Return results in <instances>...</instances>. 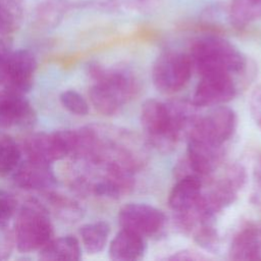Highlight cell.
Masks as SVG:
<instances>
[{"mask_svg":"<svg viewBox=\"0 0 261 261\" xmlns=\"http://www.w3.org/2000/svg\"><path fill=\"white\" fill-rule=\"evenodd\" d=\"M17 201L12 194L0 189V222L7 221L14 215L16 211Z\"/></svg>","mask_w":261,"mask_h":261,"instance_id":"cell-26","label":"cell"},{"mask_svg":"<svg viewBox=\"0 0 261 261\" xmlns=\"http://www.w3.org/2000/svg\"><path fill=\"white\" fill-rule=\"evenodd\" d=\"M37 119L31 103L22 94L4 89L0 91V127L32 126Z\"/></svg>","mask_w":261,"mask_h":261,"instance_id":"cell-13","label":"cell"},{"mask_svg":"<svg viewBox=\"0 0 261 261\" xmlns=\"http://www.w3.org/2000/svg\"><path fill=\"white\" fill-rule=\"evenodd\" d=\"M11 51L8 37L0 36V85L5 81L8 57Z\"/></svg>","mask_w":261,"mask_h":261,"instance_id":"cell-28","label":"cell"},{"mask_svg":"<svg viewBox=\"0 0 261 261\" xmlns=\"http://www.w3.org/2000/svg\"><path fill=\"white\" fill-rule=\"evenodd\" d=\"M204 180L201 176L188 172L173 186L168 197V205L175 215L196 210L201 202Z\"/></svg>","mask_w":261,"mask_h":261,"instance_id":"cell-14","label":"cell"},{"mask_svg":"<svg viewBox=\"0 0 261 261\" xmlns=\"http://www.w3.org/2000/svg\"><path fill=\"white\" fill-rule=\"evenodd\" d=\"M228 19L237 29H243L261 19V0H231Z\"/></svg>","mask_w":261,"mask_h":261,"instance_id":"cell-19","label":"cell"},{"mask_svg":"<svg viewBox=\"0 0 261 261\" xmlns=\"http://www.w3.org/2000/svg\"><path fill=\"white\" fill-rule=\"evenodd\" d=\"M6 224L7 223L0 222V259L6 258L11 250V239Z\"/></svg>","mask_w":261,"mask_h":261,"instance_id":"cell-29","label":"cell"},{"mask_svg":"<svg viewBox=\"0 0 261 261\" xmlns=\"http://www.w3.org/2000/svg\"><path fill=\"white\" fill-rule=\"evenodd\" d=\"M53 224L44 205L36 200L25 202L14 222V241L19 252L40 250L53 237Z\"/></svg>","mask_w":261,"mask_h":261,"instance_id":"cell-4","label":"cell"},{"mask_svg":"<svg viewBox=\"0 0 261 261\" xmlns=\"http://www.w3.org/2000/svg\"><path fill=\"white\" fill-rule=\"evenodd\" d=\"M21 152L16 142L9 136L0 137V174L13 172L20 163Z\"/></svg>","mask_w":261,"mask_h":261,"instance_id":"cell-22","label":"cell"},{"mask_svg":"<svg viewBox=\"0 0 261 261\" xmlns=\"http://www.w3.org/2000/svg\"><path fill=\"white\" fill-rule=\"evenodd\" d=\"M77 142V132L70 129L36 133L25 139L24 152L30 159L51 164L74 153Z\"/></svg>","mask_w":261,"mask_h":261,"instance_id":"cell-8","label":"cell"},{"mask_svg":"<svg viewBox=\"0 0 261 261\" xmlns=\"http://www.w3.org/2000/svg\"><path fill=\"white\" fill-rule=\"evenodd\" d=\"M14 184L24 190H44L56 184L51 164L28 158L13 171Z\"/></svg>","mask_w":261,"mask_h":261,"instance_id":"cell-15","label":"cell"},{"mask_svg":"<svg viewBox=\"0 0 261 261\" xmlns=\"http://www.w3.org/2000/svg\"><path fill=\"white\" fill-rule=\"evenodd\" d=\"M163 0H112L114 8L130 13H150L159 8Z\"/></svg>","mask_w":261,"mask_h":261,"instance_id":"cell-24","label":"cell"},{"mask_svg":"<svg viewBox=\"0 0 261 261\" xmlns=\"http://www.w3.org/2000/svg\"><path fill=\"white\" fill-rule=\"evenodd\" d=\"M121 228L142 237L156 236L165 225L166 216L158 208L145 203H128L118 212Z\"/></svg>","mask_w":261,"mask_h":261,"instance_id":"cell-10","label":"cell"},{"mask_svg":"<svg viewBox=\"0 0 261 261\" xmlns=\"http://www.w3.org/2000/svg\"><path fill=\"white\" fill-rule=\"evenodd\" d=\"M194 241L205 251L215 253L219 248V236L214 227V221H205L198 224L191 233Z\"/></svg>","mask_w":261,"mask_h":261,"instance_id":"cell-23","label":"cell"},{"mask_svg":"<svg viewBox=\"0 0 261 261\" xmlns=\"http://www.w3.org/2000/svg\"><path fill=\"white\" fill-rule=\"evenodd\" d=\"M249 109L253 120L261 129V84L257 86L251 94Z\"/></svg>","mask_w":261,"mask_h":261,"instance_id":"cell-27","label":"cell"},{"mask_svg":"<svg viewBox=\"0 0 261 261\" xmlns=\"http://www.w3.org/2000/svg\"><path fill=\"white\" fill-rule=\"evenodd\" d=\"M199 74L218 72L240 74L247 69L246 56L228 40L214 35L198 38L189 53Z\"/></svg>","mask_w":261,"mask_h":261,"instance_id":"cell-3","label":"cell"},{"mask_svg":"<svg viewBox=\"0 0 261 261\" xmlns=\"http://www.w3.org/2000/svg\"><path fill=\"white\" fill-rule=\"evenodd\" d=\"M192 70L193 64L189 53L167 49L162 51L153 63L152 82L162 93H175L188 84Z\"/></svg>","mask_w":261,"mask_h":261,"instance_id":"cell-7","label":"cell"},{"mask_svg":"<svg viewBox=\"0 0 261 261\" xmlns=\"http://www.w3.org/2000/svg\"><path fill=\"white\" fill-rule=\"evenodd\" d=\"M166 259H168V260H205V259H207V257L194 251V250L185 249V250L177 251V252L171 254Z\"/></svg>","mask_w":261,"mask_h":261,"instance_id":"cell-30","label":"cell"},{"mask_svg":"<svg viewBox=\"0 0 261 261\" xmlns=\"http://www.w3.org/2000/svg\"><path fill=\"white\" fill-rule=\"evenodd\" d=\"M89 74L94 81L89 91L90 100L101 114L113 115L119 112L138 94L139 82L127 68L91 63Z\"/></svg>","mask_w":261,"mask_h":261,"instance_id":"cell-2","label":"cell"},{"mask_svg":"<svg viewBox=\"0 0 261 261\" xmlns=\"http://www.w3.org/2000/svg\"><path fill=\"white\" fill-rule=\"evenodd\" d=\"M82 250L77 239L73 236H64L51 239L39 250L41 260H80Z\"/></svg>","mask_w":261,"mask_h":261,"instance_id":"cell-18","label":"cell"},{"mask_svg":"<svg viewBox=\"0 0 261 261\" xmlns=\"http://www.w3.org/2000/svg\"><path fill=\"white\" fill-rule=\"evenodd\" d=\"M237 124L236 112L227 106L218 105L199 116L187 140L192 139L215 147H226V143L236 132Z\"/></svg>","mask_w":261,"mask_h":261,"instance_id":"cell-9","label":"cell"},{"mask_svg":"<svg viewBox=\"0 0 261 261\" xmlns=\"http://www.w3.org/2000/svg\"><path fill=\"white\" fill-rule=\"evenodd\" d=\"M76 152L95 165H110L135 174L148 160L147 142L126 128L90 125L80 132Z\"/></svg>","mask_w":261,"mask_h":261,"instance_id":"cell-1","label":"cell"},{"mask_svg":"<svg viewBox=\"0 0 261 261\" xmlns=\"http://www.w3.org/2000/svg\"><path fill=\"white\" fill-rule=\"evenodd\" d=\"M23 9L20 0H0V36L8 37L21 24Z\"/></svg>","mask_w":261,"mask_h":261,"instance_id":"cell-21","label":"cell"},{"mask_svg":"<svg viewBox=\"0 0 261 261\" xmlns=\"http://www.w3.org/2000/svg\"><path fill=\"white\" fill-rule=\"evenodd\" d=\"M62 106L75 115H87L89 113V104L86 99L74 90H67L59 96Z\"/></svg>","mask_w":261,"mask_h":261,"instance_id":"cell-25","label":"cell"},{"mask_svg":"<svg viewBox=\"0 0 261 261\" xmlns=\"http://www.w3.org/2000/svg\"><path fill=\"white\" fill-rule=\"evenodd\" d=\"M140 122L146 142L162 153L171 152L179 141L166 102L146 100L141 107Z\"/></svg>","mask_w":261,"mask_h":261,"instance_id":"cell-5","label":"cell"},{"mask_svg":"<svg viewBox=\"0 0 261 261\" xmlns=\"http://www.w3.org/2000/svg\"><path fill=\"white\" fill-rule=\"evenodd\" d=\"M37 66V59L32 51L28 49L11 51L3 83L5 89L22 95L30 92L34 84Z\"/></svg>","mask_w":261,"mask_h":261,"instance_id":"cell-12","label":"cell"},{"mask_svg":"<svg viewBox=\"0 0 261 261\" xmlns=\"http://www.w3.org/2000/svg\"><path fill=\"white\" fill-rule=\"evenodd\" d=\"M237 95V86L232 75L226 73H204L192 97L197 107L218 106L229 102Z\"/></svg>","mask_w":261,"mask_h":261,"instance_id":"cell-11","label":"cell"},{"mask_svg":"<svg viewBox=\"0 0 261 261\" xmlns=\"http://www.w3.org/2000/svg\"><path fill=\"white\" fill-rule=\"evenodd\" d=\"M147 244L144 237L121 228L109 246V258L113 261H137L144 257Z\"/></svg>","mask_w":261,"mask_h":261,"instance_id":"cell-17","label":"cell"},{"mask_svg":"<svg viewBox=\"0 0 261 261\" xmlns=\"http://www.w3.org/2000/svg\"><path fill=\"white\" fill-rule=\"evenodd\" d=\"M228 257L230 260L261 261V223H247L234 234Z\"/></svg>","mask_w":261,"mask_h":261,"instance_id":"cell-16","label":"cell"},{"mask_svg":"<svg viewBox=\"0 0 261 261\" xmlns=\"http://www.w3.org/2000/svg\"><path fill=\"white\" fill-rule=\"evenodd\" d=\"M246 169L242 164L231 163L217 176L211 179L207 190L202 192V212L214 218L224 208L231 205L246 181Z\"/></svg>","mask_w":261,"mask_h":261,"instance_id":"cell-6","label":"cell"},{"mask_svg":"<svg viewBox=\"0 0 261 261\" xmlns=\"http://www.w3.org/2000/svg\"><path fill=\"white\" fill-rule=\"evenodd\" d=\"M109 233L110 226L103 220L84 224L80 229L83 245L89 254L102 252L107 244Z\"/></svg>","mask_w":261,"mask_h":261,"instance_id":"cell-20","label":"cell"}]
</instances>
